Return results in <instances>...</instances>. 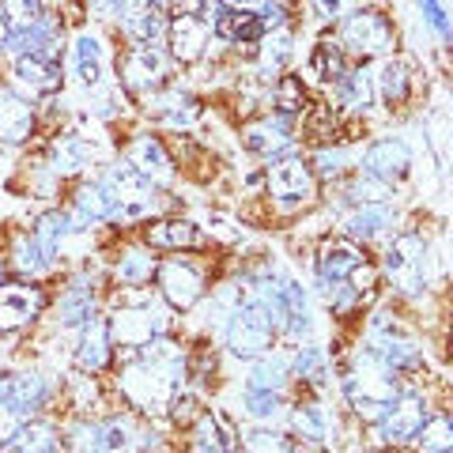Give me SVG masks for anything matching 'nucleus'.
I'll list each match as a JSON object with an SVG mask.
<instances>
[{
  "label": "nucleus",
  "mask_w": 453,
  "mask_h": 453,
  "mask_svg": "<svg viewBox=\"0 0 453 453\" xmlns=\"http://www.w3.org/2000/svg\"><path fill=\"white\" fill-rule=\"evenodd\" d=\"M344 393H348V404L356 408L359 416L378 419L396 401V378L371 348H363L359 356L351 359V371L344 374Z\"/></svg>",
  "instance_id": "f257e3e1"
},
{
  "label": "nucleus",
  "mask_w": 453,
  "mask_h": 453,
  "mask_svg": "<svg viewBox=\"0 0 453 453\" xmlns=\"http://www.w3.org/2000/svg\"><path fill=\"white\" fill-rule=\"evenodd\" d=\"M103 186L113 196V216H110V223H140V219L155 216V208H159L155 186H151L144 174H136L129 163L110 166V174L103 178Z\"/></svg>",
  "instance_id": "f03ea898"
},
{
  "label": "nucleus",
  "mask_w": 453,
  "mask_h": 453,
  "mask_svg": "<svg viewBox=\"0 0 453 453\" xmlns=\"http://www.w3.org/2000/svg\"><path fill=\"white\" fill-rule=\"evenodd\" d=\"M276 318L261 299H250L242 303L231 314V325H226V348L234 351L238 359H257L265 351H273V340H276Z\"/></svg>",
  "instance_id": "7ed1b4c3"
},
{
  "label": "nucleus",
  "mask_w": 453,
  "mask_h": 453,
  "mask_svg": "<svg viewBox=\"0 0 453 453\" xmlns=\"http://www.w3.org/2000/svg\"><path fill=\"white\" fill-rule=\"evenodd\" d=\"M340 42H344L340 50H351L359 57H386L396 46V31L378 8H359V12H351V16H344Z\"/></svg>",
  "instance_id": "20e7f679"
},
{
  "label": "nucleus",
  "mask_w": 453,
  "mask_h": 453,
  "mask_svg": "<svg viewBox=\"0 0 453 453\" xmlns=\"http://www.w3.org/2000/svg\"><path fill=\"white\" fill-rule=\"evenodd\" d=\"M381 268H386L389 283L401 295H419L423 283H427V242H423L419 234L393 238V246L386 253V261H381Z\"/></svg>",
  "instance_id": "39448f33"
},
{
  "label": "nucleus",
  "mask_w": 453,
  "mask_h": 453,
  "mask_svg": "<svg viewBox=\"0 0 453 453\" xmlns=\"http://www.w3.org/2000/svg\"><path fill=\"white\" fill-rule=\"evenodd\" d=\"M118 386H121L125 401H129L133 408H140V412H159V408H166L170 393L178 389V381L170 378V374H163L159 366L136 359V363H129V366L121 371Z\"/></svg>",
  "instance_id": "423d86ee"
},
{
  "label": "nucleus",
  "mask_w": 453,
  "mask_h": 453,
  "mask_svg": "<svg viewBox=\"0 0 453 453\" xmlns=\"http://www.w3.org/2000/svg\"><path fill=\"white\" fill-rule=\"evenodd\" d=\"M371 351L389 366L393 374L419 366V348H416L412 333H408L401 321H393L389 314L374 318V325H371Z\"/></svg>",
  "instance_id": "0eeeda50"
},
{
  "label": "nucleus",
  "mask_w": 453,
  "mask_h": 453,
  "mask_svg": "<svg viewBox=\"0 0 453 453\" xmlns=\"http://www.w3.org/2000/svg\"><path fill=\"white\" fill-rule=\"evenodd\" d=\"M118 73L133 95H155V91H163V83L170 76V57L159 46H136L121 57Z\"/></svg>",
  "instance_id": "6e6552de"
},
{
  "label": "nucleus",
  "mask_w": 453,
  "mask_h": 453,
  "mask_svg": "<svg viewBox=\"0 0 453 453\" xmlns=\"http://www.w3.org/2000/svg\"><path fill=\"white\" fill-rule=\"evenodd\" d=\"M155 280H159L163 303L174 306V310H189V306L201 303V295H204V273L193 261H186V257L159 261V268H155Z\"/></svg>",
  "instance_id": "1a4fd4ad"
},
{
  "label": "nucleus",
  "mask_w": 453,
  "mask_h": 453,
  "mask_svg": "<svg viewBox=\"0 0 453 453\" xmlns=\"http://www.w3.org/2000/svg\"><path fill=\"white\" fill-rule=\"evenodd\" d=\"M268 196H276L280 204H306L318 196V174L310 170V163L295 159V155H288V159H273V166H268Z\"/></svg>",
  "instance_id": "9d476101"
},
{
  "label": "nucleus",
  "mask_w": 453,
  "mask_h": 453,
  "mask_svg": "<svg viewBox=\"0 0 453 453\" xmlns=\"http://www.w3.org/2000/svg\"><path fill=\"white\" fill-rule=\"evenodd\" d=\"M110 340L121 348H144L148 340L163 336V314L155 310L151 303H136V306H121L118 314H113L110 321Z\"/></svg>",
  "instance_id": "9b49d317"
},
{
  "label": "nucleus",
  "mask_w": 453,
  "mask_h": 453,
  "mask_svg": "<svg viewBox=\"0 0 453 453\" xmlns=\"http://www.w3.org/2000/svg\"><path fill=\"white\" fill-rule=\"evenodd\" d=\"M46 310V291L35 283H4L0 280V333H16L31 325Z\"/></svg>",
  "instance_id": "f8f14e48"
},
{
  "label": "nucleus",
  "mask_w": 453,
  "mask_h": 453,
  "mask_svg": "<svg viewBox=\"0 0 453 453\" xmlns=\"http://www.w3.org/2000/svg\"><path fill=\"white\" fill-rule=\"evenodd\" d=\"M423 419H427V404L419 396H396L386 412L378 416V434H381V442H393V446L412 442L423 427Z\"/></svg>",
  "instance_id": "ddd939ff"
},
{
  "label": "nucleus",
  "mask_w": 453,
  "mask_h": 453,
  "mask_svg": "<svg viewBox=\"0 0 453 453\" xmlns=\"http://www.w3.org/2000/svg\"><path fill=\"white\" fill-rule=\"evenodd\" d=\"M166 38H170V57L181 65H193L201 61L204 50H208V38H211V23L201 16H186V12H174V19L166 27Z\"/></svg>",
  "instance_id": "4468645a"
},
{
  "label": "nucleus",
  "mask_w": 453,
  "mask_h": 453,
  "mask_svg": "<svg viewBox=\"0 0 453 453\" xmlns=\"http://www.w3.org/2000/svg\"><path fill=\"white\" fill-rule=\"evenodd\" d=\"M0 404H8L19 419L35 416L50 404V381L42 374H4L0 378Z\"/></svg>",
  "instance_id": "2eb2a0df"
},
{
  "label": "nucleus",
  "mask_w": 453,
  "mask_h": 453,
  "mask_svg": "<svg viewBox=\"0 0 453 453\" xmlns=\"http://www.w3.org/2000/svg\"><path fill=\"white\" fill-rule=\"evenodd\" d=\"M129 166L136 174H144L151 186H166V181L174 178V163H170L163 140L151 136V133H140L129 144Z\"/></svg>",
  "instance_id": "dca6fc26"
},
{
  "label": "nucleus",
  "mask_w": 453,
  "mask_h": 453,
  "mask_svg": "<svg viewBox=\"0 0 453 453\" xmlns=\"http://www.w3.org/2000/svg\"><path fill=\"white\" fill-rule=\"evenodd\" d=\"M16 83L23 91H31L38 98H50L61 91V65L53 61V57H42V53H23L16 57Z\"/></svg>",
  "instance_id": "f3484780"
},
{
  "label": "nucleus",
  "mask_w": 453,
  "mask_h": 453,
  "mask_svg": "<svg viewBox=\"0 0 453 453\" xmlns=\"http://www.w3.org/2000/svg\"><path fill=\"white\" fill-rule=\"evenodd\" d=\"M121 23V31L129 35L136 46H155V38H159L166 31L163 23V12L151 4V0H125V4L118 8V16H113Z\"/></svg>",
  "instance_id": "a211bd4d"
},
{
  "label": "nucleus",
  "mask_w": 453,
  "mask_h": 453,
  "mask_svg": "<svg viewBox=\"0 0 453 453\" xmlns=\"http://www.w3.org/2000/svg\"><path fill=\"white\" fill-rule=\"evenodd\" d=\"M412 166V151L404 140H378L363 155V174L381 178V181H401Z\"/></svg>",
  "instance_id": "6ab92c4d"
},
{
  "label": "nucleus",
  "mask_w": 453,
  "mask_h": 453,
  "mask_svg": "<svg viewBox=\"0 0 453 453\" xmlns=\"http://www.w3.org/2000/svg\"><path fill=\"white\" fill-rule=\"evenodd\" d=\"M35 136V106L19 91L0 88V144H23Z\"/></svg>",
  "instance_id": "aec40b11"
},
{
  "label": "nucleus",
  "mask_w": 453,
  "mask_h": 453,
  "mask_svg": "<svg viewBox=\"0 0 453 453\" xmlns=\"http://www.w3.org/2000/svg\"><path fill=\"white\" fill-rule=\"evenodd\" d=\"M363 265V250L356 242H344V238H333L325 242L318 253V283L321 288H333V283H348V276Z\"/></svg>",
  "instance_id": "412c9836"
},
{
  "label": "nucleus",
  "mask_w": 453,
  "mask_h": 453,
  "mask_svg": "<svg viewBox=\"0 0 453 453\" xmlns=\"http://www.w3.org/2000/svg\"><path fill=\"white\" fill-rule=\"evenodd\" d=\"M242 144L253 151V155H265V159H276V155L283 151H291L295 144V136H291V125L288 118H261V121H253L242 129Z\"/></svg>",
  "instance_id": "4be33fe9"
},
{
  "label": "nucleus",
  "mask_w": 453,
  "mask_h": 453,
  "mask_svg": "<svg viewBox=\"0 0 453 453\" xmlns=\"http://www.w3.org/2000/svg\"><path fill=\"white\" fill-rule=\"evenodd\" d=\"M57 35H61V23L50 12H42V16L27 27V31H16V35H4V50L8 53H42V57H53L57 61Z\"/></svg>",
  "instance_id": "5701e85b"
},
{
  "label": "nucleus",
  "mask_w": 453,
  "mask_h": 453,
  "mask_svg": "<svg viewBox=\"0 0 453 453\" xmlns=\"http://www.w3.org/2000/svg\"><path fill=\"white\" fill-rule=\"evenodd\" d=\"M113 340H110V325L106 318H91V321H83V333H80V348H76V363H80V371H91L98 374L103 366H110V356H113Z\"/></svg>",
  "instance_id": "b1692460"
},
{
  "label": "nucleus",
  "mask_w": 453,
  "mask_h": 453,
  "mask_svg": "<svg viewBox=\"0 0 453 453\" xmlns=\"http://www.w3.org/2000/svg\"><path fill=\"white\" fill-rule=\"evenodd\" d=\"M148 113L155 121H163L170 125V129H186V125L201 113V106H196V98L189 91H178V88H170V91H155L148 98Z\"/></svg>",
  "instance_id": "393cba45"
},
{
  "label": "nucleus",
  "mask_w": 453,
  "mask_h": 453,
  "mask_svg": "<svg viewBox=\"0 0 453 453\" xmlns=\"http://www.w3.org/2000/svg\"><path fill=\"white\" fill-rule=\"evenodd\" d=\"M140 449V431L129 416L95 423L91 431V453H136Z\"/></svg>",
  "instance_id": "a878e982"
},
{
  "label": "nucleus",
  "mask_w": 453,
  "mask_h": 453,
  "mask_svg": "<svg viewBox=\"0 0 453 453\" xmlns=\"http://www.w3.org/2000/svg\"><path fill=\"white\" fill-rule=\"evenodd\" d=\"M148 246L151 250H201L204 246V234L201 226L189 223V219H159L148 226Z\"/></svg>",
  "instance_id": "bb28decb"
},
{
  "label": "nucleus",
  "mask_w": 453,
  "mask_h": 453,
  "mask_svg": "<svg viewBox=\"0 0 453 453\" xmlns=\"http://www.w3.org/2000/svg\"><path fill=\"white\" fill-rule=\"evenodd\" d=\"M196 438L193 449H208V453H238V434L219 412H201V419L193 423Z\"/></svg>",
  "instance_id": "cd10ccee"
},
{
  "label": "nucleus",
  "mask_w": 453,
  "mask_h": 453,
  "mask_svg": "<svg viewBox=\"0 0 453 453\" xmlns=\"http://www.w3.org/2000/svg\"><path fill=\"white\" fill-rule=\"evenodd\" d=\"M216 35L242 46V42H261L265 38V27L257 12H238V8H223L216 12Z\"/></svg>",
  "instance_id": "c85d7f7f"
},
{
  "label": "nucleus",
  "mask_w": 453,
  "mask_h": 453,
  "mask_svg": "<svg viewBox=\"0 0 453 453\" xmlns=\"http://www.w3.org/2000/svg\"><path fill=\"white\" fill-rule=\"evenodd\" d=\"M12 265H16L23 276L38 280V276L53 273V250L42 246L35 234H16V242H12Z\"/></svg>",
  "instance_id": "c756f323"
},
{
  "label": "nucleus",
  "mask_w": 453,
  "mask_h": 453,
  "mask_svg": "<svg viewBox=\"0 0 453 453\" xmlns=\"http://www.w3.org/2000/svg\"><path fill=\"white\" fill-rule=\"evenodd\" d=\"M155 268H159V261H155L151 246H129L118 253V265H113V276H118V283H129V288H140V283H148L155 276Z\"/></svg>",
  "instance_id": "7c9ffc66"
},
{
  "label": "nucleus",
  "mask_w": 453,
  "mask_h": 453,
  "mask_svg": "<svg viewBox=\"0 0 453 453\" xmlns=\"http://www.w3.org/2000/svg\"><path fill=\"white\" fill-rule=\"evenodd\" d=\"M95 159V148L83 136H57L50 148V166L57 174H80Z\"/></svg>",
  "instance_id": "2f4dec72"
},
{
  "label": "nucleus",
  "mask_w": 453,
  "mask_h": 453,
  "mask_svg": "<svg viewBox=\"0 0 453 453\" xmlns=\"http://www.w3.org/2000/svg\"><path fill=\"white\" fill-rule=\"evenodd\" d=\"M73 68H76L80 83H88V88H95V83L103 80L106 50H103V42H98L95 35H80L73 42Z\"/></svg>",
  "instance_id": "473e14b6"
},
{
  "label": "nucleus",
  "mask_w": 453,
  "mask_h": 453,
  "mask_svg": "<svg viewBox=\"0 0 453 453\" xmlns=\"http://www.w3.org/2000/svg\"><path fill=\"white\" fill-rule=\"evenodd\" d=\"M140 351V359L151 363V366H159L163 374H170L174 381H181V374H186V351H181V344H174V340H166V336H155L148 340L144 348H136Z\"/></svg>",
  "instance_id": "72a5a7b5"
},
{
  "label": "nucleus",
  "mask_w": 453,
  "mask_h": 453,
  "mask_svg": "<svg viewBox=\"0 0 453 453\" xmlns=\"http://www.w3.org/2000/svg\"><path fill=\"white\" fill-rule=\"evenodd\" d=\"M76 219L80 223H110L113 216V196L103 181H91V186H80L76 189Z\"/></svg>",
  "instance_id": "f704fd0d"
},
{
  "label": "nucleus",
  "mask_w": 453,
  "mask_h": 453,
  "mask_svg": "<svg viewBox=\"0 0 453 453\" xmlns=\"http://www.w3.org/2000/svg\"><path fill=\"white\" fill-rule=\"evenodd\" d=\"M336 95L348 110H371L374 106V73H366V68L344 73L336 80Z\"/></svg>",
  "instance_id": "c9c22d12"
},
{
  "label": "nucleus",
  "mask_w": 453,
  "mask_h": 453,
  "mask_svg": "<svg viewBox=\"0 0 453 453\" xmlns=\"http://www.w3.org/2000/svg\"><path fill=\"white\" fill-rule=\"evenodd\" d=\"M344 73H348V65H344V50H340V42L321 38L318 46L310 50V76L321 80V83H336Z\"/></svg>",
  "instance_id": "e433bc0d"
},
{
  "label": "nucleus",
  "mask_w": 453,
  "mask_h": 453,
  "mask_svg": "<svg viewBox=\"0 0 453 453\" xmlns=\"http://www.w3.org/2000/svg\"><path fill=\"white\" fill-rule=\"evenodd\" d=\"M344 226H348L351 238H363V242H371V238H378L386 226H393V208L389 204H363L359 211H351Z\"/></svg>",
  "instance_id": "4c0bfd02"
},
{
  "label": "nucleus",
  "mask_w": 453,
  "mask_h": 453,
  "mask_svg": "<svg viewBox=\"0 0 453 453\" xmlns=\"http://www.w3.org/2000/svg\"><path fill=\"white\" fill-rule=\"evenodd\" d=\"M76 231H80V219L73 216V211H46V216H38V223H35V238L53 253H57V246H61L65 238H73Z\"/></svg>",
  "instance_id": "58836bf2"
},
{
  "label": "nucleus",
  "mask_w": 453,
  "mask_h": 453,
  "mask_svg": "<svg viewBox=\"0 0 453 453\" xmlns=\"http://www.w3.org/2000/svg\"><path fill=\"white\" fill-rule=\"evenodd\" d=\"M374 95H381V103H386L389 110L401 106L408 98V68L401 61H386L374 73Z\"/></svg>",
  "instance_id": "ea45409f"
},
{
  "label": "nucleus",
  "mask_w": 453,
  "mask_h": 453,
  "mask_svg": "<svg viewBox=\"0 0 453 453\" xmlns=\"http://www.w3.org/2000/svg\"><path fill=\"white\" fill-rule=\"evenodd\" d=\"M12 449L16 453H57V427L53 423H42V419L19 423L16 438H12Z\"/></svg>",
  "instance_id": "a19ab883"
},
{
  "label": "nucleus",
  "mask_w": 453,
  "mask_h": 453,
  "mask_svg": "<svg viewBox=\"0 0 453 453\" xmlns=\"http://www.w3.org/2000/svg\"><path fill=\"white\" fill-rule=\"evenodd\" d=\"M288 374H291V363L283 359V356H276V351H265V356H257V366H253L250 386L253 389L283 393V386H288Z\"/></svg>",
  "instance_id": "79ce46f5"
},
{
  "label": "nucleus",
  "mask_w": 453,
  "mask_h": 453,
  "mask_svg": "<svg viewBox=\"0 0 453 453\" xmlns=\"http://www.w3.org/2000/svg\"><path fill=\"white\" fill-rule=\"evenodd\" d=\"M291 423H295V431H299L303 442H325V434H329V416H325V408L321 404H299L291 412Z\"/></svg>",
  "instance_id": "37998d69"
},
{
  "label": "nucleus",
  "mask_w": 453,
  "mask_h": 453,
  "mask_svg": "<svg viewBox=\"0 0 453 453\" xmlns=\"http://www.w3.org/2000/svg\"><path fill=\"white\" fill-rule=\"evenodd\" d=\"M42 16V0H0V27L4 35L27 31Z\"/></svg>",
  "instance_id": "c03bdc74"
},
{
  "label": "nucleus",
  "mask_w": 453,
  "mask_h": 453,
  "mask_svg": "<svg viewBox=\"0 0 453 453\" xmlns=\"http://www.w3.org/2000/svg\"><path fill=\"white\" fill-rule=\"evenodd\" d=\"M95 318V295L88 288H73L61 299V306H57V321L65 325H83V321H91Z\"/></svg>",
  "instance_id": "a18cd8bd"
},
{
  "label": "nucleus",
  "mask_w": 453,
  "mask_h": 453,
  "mask_svg": "<svg viewBox=\"0 0 453 453\" xmlns=\"http://www.w3.org/2000/svg\"><path fill=\"white\" fill-rule=\"evenodd\" d=\"M291 366H295V374H299L306 386H325L329 381V359H325V351L321 348H299L295 351V359H291Z\"/></svg>",
  "instance_id": "49530a36"
},
{
  "label": "nucleus",
  "mask_w": 453,
  "mask_h": 453,
  "mask_svg": "<svg viewBox=\"0 0 453 453\" xmlns=\"http://www.w3.org/2000/svg\"><path fill=\"white\" fill-rule=\"evenodd\" d=\"M295 42H291V35L288 31H276L273 38H265V46H261V73L273 80V76H280L283 73V65L291 61V50Z\"/></svg>",
  "instance_id": "de8ad7c7"
},
{
  "label": "nucleus",
  "mask_w": 453,
  "mask_h": 453,
  "mask_svg": "<svg viewBox=\"0 0 453 453\" xmlns=\"http://www.w3.org/2000/svg\"><path fill=\"white\" fill-rule=\"evenodd\" d=\"M242 408H246V412H250L253 419L268 423V419H276V416H280V408H283V393L246 386V393H242Z\"/></svg>",
  "instance_id": "09e8293b"
},
{
  "label": "nucleus",
  "mask_w": 453,
  "mask_h": 453,
  "mask_svg": "<svg viewBox=\"0 0 453 453\" xmlns=\"http://www.w3.org/2000/svg\"><path fill=\"white\" fill-rule=\"evenodd\" d=\"M419 442L427 453H449L453 449V427H449V419L446 416H431V419H423V427H419Z\"/></svg>",
  "instance_id": "8fccbe9b"
},
{
  "label": "nucleus",
  "mask_w": 453,
  "mask_h": 453,
  "mask_svg": "<svg viewBox=\"0 0 453 453\" xmlns=\"http://www.w3.org/2000/svg\"><path fill=\"white\" fill-rule=\"evenodd\" d=\"M306 110V91L299 76H283L276 83V113L280 118H295V113Z\"/></svg>",
  "instance_id": "3c124183"
},
{
  "label": "nucleus",
  "mask_w": 453,
  "mask_h": 453,
  "mask_svg": "<svg viewBox=\"0 0 453 453\" xmlns=\"http://www.w3.org/2000/svg\"><path fill=\"white\" fill-rule=\"evenodd\" d=\"M166 408H170V419H174L178 427H193V423L201 419V404H196L193 393L174 389V393H170V401H166Z\"/></svg>",
  "instance_id": "603ef678"
},
{
  "label": "nucleus",
  "mask_w": 453,
  "mask_h": 453,
  "mask_svg": "<svg viewBox=\"0 0 453 453\" xmlns=\"http://www.w3.org/2000/svg\"><path fill=\"white\" fill-rule=\"evenodd\" d=\"M344 166H348V151L344 148H321L314 155V163H310V170L321 178H336V174H344Z\"/></svg>",
  "instance_id": "864d4df0"
},
{
  "label": "nucleus",
  "mask_w": 453,
  "mask_h": 453,
  "mask_svg": "<svg viewBox=\"0 0 453 453\" xmlns=\"http://www.w3.org/2000/svg\"><path fill=\"white\" fill-rule=\"evenodd\" d=\"M356 196H359V201H366V204H386V196H389V181L363 174V178L356 181Z\"/></svg>",
  "instance_id": "5fc2aeb1"
},
{
  "label": "nucleus",
  "mask_w": 453,
  "mask_h": 453,
  "mask_svg": "<svg viewBox=\"0 0 453 453\" xmlns=\"http://www.w3.org/2000/svg\"><path fill=\"white\" fill-rule=\"evenodd\" d=\"M170 4H174V12H186V16H201V19L211 23L219 0H170Z\"/></svg>",
  "instance_id": "6e6d98bb"
},
{
  "label": "nucleus",
  "mask_w": 453,
  "mask_h": 453,
  "mask_svg": "<svg viewBox=\"0 0 453 453\" xmlns=\"http://www.w3.org/2000/svg\"><path fill=\"white\" fill-rule=\"evenodd\" d=\"M419 8H423V16H427V23L434 27L442 38H449V23H446V12H442V4L438 0H419Z\"/></svg>",
  "instance_id": "4d7b16f0"
},
{
  "label": "nucleus",
  "mask_w": 453,
  "mask_h": 453,
  "mask_svg": "<svg viewBox=\"0 0 453 453\" xmlns=\"http://www.w3.org/2000/svg\"><path fill=\"white\" fill-rule=\"evenodd\" d=\"M19 423H23V419H19L16 412H12L8 404H0V449H4V446H12V438H16Z\"/></svg>",
  "instance_id": "13d9d810"
},
{
  "label": "nucleus",
  "mask_w": 453,
  "mask_h": 453,
  "mask_svg": "<svg viewBox=\"0 0 453 453\" xmlns=\"http://www.w3.org/2000/svg\"><path fill=\"white\" fill-rule=\"evenodd\" d=\"M314 8H318L321 19H344L348 8H351V0H314Z\"/></svg>",
  "instance_id": "bf43d9fd"
},
{
  "label": "nucleus",
  "mask_w": 453,
  "mask_h": 453,
  "mask_svg": "<svg viewBox=\"0 0 453 453\" xmlns=\"http://www.w3.org/2000/svg\"><path fill=\"white\" fill-rule=\"evenodd\" d=\"M121 4H125V0H88V8L95 12V16H118Z\"/></svg>",
  "instance_id": "052dcab7"
},
{
  "label": "nucleus",
  "mask_w": 453,
  "mask_h": 453,
  "mask_svg": "<svg viewBox=\"0 0 453 453\" xmlns=\"http://www.w3.org/2000/svg\"><path fill=\"white\" fill-rule=\"evenodd\" d=\"M226 8H238V12H261L265 0H223Z\"/></svg>",
  "instance_id": "680f3d73"
},
{
  "label": "nucleus",
  "mask_w": 453,
  "mask_h": 453,
  "mask_svg": "<svg viewBox=\"0 0 453 453\" xmlns=\"http://www.w3.org/2000/svg\"><path fill=\"white\" fill-rule=\"evenodd\" d=\"M0 50H4V27H0Z\"/></svg>",
  "instance_id": "e2e57ef3"
},
{
  "label": "nucleus",
  "mask_w": 453,
  "mask_h": 453,
  "mask_svg": "<svg viewBox=\"0 0 453 453\" xmlns=\"http://www.w3.org/2000/svg\"><path fill=\"white\" fill-rule=\"evenodd\" d=\"M151 4H155V8H159V4H170V0H151Z\"/></svg>",
  "instance_id": "0e129e2a"
},
{
  "label": "nucleus",
  "mask_w": 453,
  "mask_h": 453,
  "mask_svg": "<svg viewBox=\"0 0 453 453\" xmlns=\"http://www.w3.org/2000/svg\"><path fill=\"white\" fill-rule=\"evenodd\" d=\"M0 280H4V261H0Z\"/></svg>",
  "instance_id": "69168bd1"
},
{
  "label": "nucleus",
  "mask_w": 453,
  "mask_h": 453,
  "mask_svg": "<svg viewBox=\"0 0 453 453\" xmlns=\"http://www.w3.org/2000/svg\"><path fill=\"white\" fill-rule=\"evenodd\" d=\"M0 65H4V50H0Z\"/></svg>",
  "instance_id": "338daca9"
}]
</instances>
